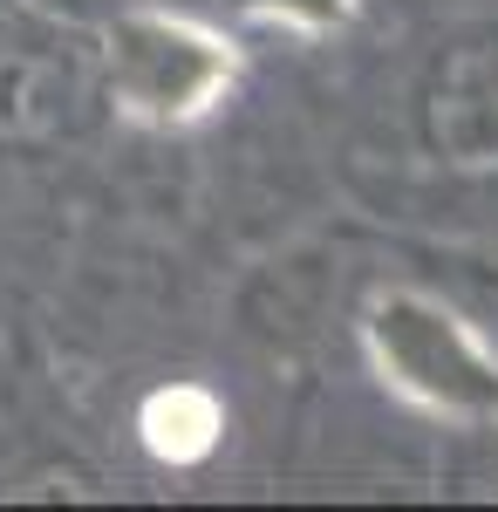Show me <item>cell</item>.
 <instances>
[{
    "instance_id": "cell-1",
    "label": "cell",
    "mask_w": 498,
    "mask_h": 512,
    "mask_svg": "<svg viewBox=\"0 0 498 512\" xmlns=\"http://www.w3.org/2000/svg\"><path fill=\"white\" fill-rule=\"evenodd\" d=\"M362 349L389 396L444 424H498V349L471 321L417 287H389L362 308Z\"/></svg>"
},
{
    "instance_id": "cell-2",
    "label": "cell",
    "mask_w": 498,
    "mask_h": 512,
    "mask_svg": "<svg viewBox=\"0 0 498 512\" xmlns=\"http://www.w3.org/2000/svg\"><path fill=\"white\" fill-rule=\"evenodd\" d=\"M239 82V48L219 28L164 7H130L110 28V89L137 123L178 130L226 103Z\"/></svg>"
},
{
    "instance_id": "cell-3",
    "label": "cell",
    "mask_w": 498,
    "mask_h": 512,
    "mask_svg": "<svg viewBox=\"0 0 498 512\" xmlns=\"http://www.w3.org/2000/svg\"><path fill=\"white\" fill-rule=\"evenodd\" d=\"M137 437L157 465H198L226 437V403L205 383H164L137 403Z\"/></svg>"
},
{
    "instance_id": "cell-4",
    "label": "cell",
    "mask_w": 498,
    "mask_h": 512,
    "mask_svg": "<svg viewBox=\"0 0 498 512\" xmlns=\"http://www.w3.org/2000/svg\"><path fill=\"white\" fill-rule=\"evenodd\" d=\"M253 21H280L294 35H335L362 0H239Z\"/></svg>"
}]
</instances>
